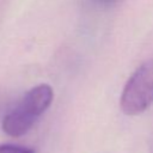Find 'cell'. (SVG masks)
<instances>
[{
  "instance_id": "cell-4",
  "label": "cell",
  "mask_w": 153,
  "mask_h": 153,
  "mask_svg": "<svg viewBox=\"0 0 153 153\" xmlns=\"http://www.w3.org/2000/svg\"><path fill=\"white\" fill-rule=\"evenodd\" d=\"M94 1H97L98 4H102V5H111V4H115L118 0H94Z\"/></svg>"
},
{
  "instance_id": "cell-2",
  "label": "cell",
  "mask_w": 153,
  "mask_h": 153,
  "mask_svg": "<svg viewBox=\"0 0 153 153\" xmlns=\"http://www.w3.org/2000/svg\"><path fill=\"white\" fill-rule=\"evenodd\" d=\"M153 104V59L139 66L126 82L121 99V110L128 116L146 111Z\"/></svg>"
},
{
  "instance_id": "cell-3",
  "label": "cell",
  "mask_w": 153,
  "mask_h": 153,
  "mask_svg": "<svg viewBox=\"0 0 153 153\" xmlns=\"http://www.w3.org/2000/svg\"><path fill=\"white\" fill-rule=\"evenodd\" d=\"M0 153H35V151L17 146V145H0Z\"/></svg>"
},
{
  "instance_id": "cell-1",
  "label": "cell",
  "mask_w": 153,
  "mask_h": 153,
  "mask_svg": "<svg viewBox=\"0 0 153 153\" xmlns=\"http://www.w3.org/2000/svg\"><path fill=\"white\" fill-rule=\"evenodd\" d=\"M53 98L54 92L48 84H39L30 88L19 104L4 117L2 130L12 137L23 136L50 106Z\"/></svg>"
}]
</instances>
